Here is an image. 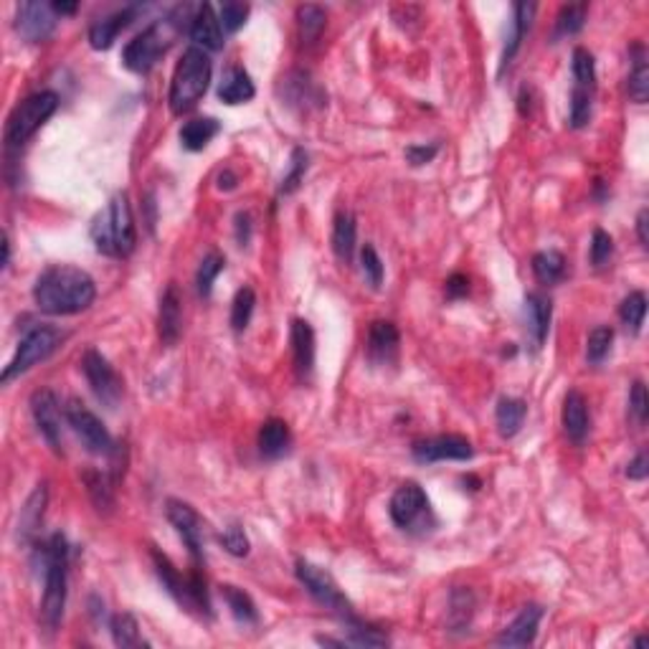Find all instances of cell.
I'll use <instances>...</instances> for the list:
<instances>
[{"instance_id": "16", "label": "cell", "mask_w": 649, "mask_h": 649, "mask_svg": "<svg viewBox=\"0 0 649 649\" xmlns=\"http://www.w3.org/2000/svg\"><path fill=\"white\" fill-rule=\"evenodd\" d=\"M31 413H34L35 429L41 431V437L46 439V444L56 454H61V409L56 393L48 389H38L31 396Z\"/></svg>"}, {"instance_id": "39", "label": "cell", "mask_w": 649, "mask_h": 649, "mask_svg": "<svg viewBox=\"0 0 649 649\" xmlns=\"http://www.w3.org/2000/svg\"><path fill=\"white\" fill-rule=\"evenodd\" d=\"M84 482H86V490L89 495L95 500L96 510H109L115 505V482L117 480H109L106 474L102 472H86L84 474Z\"/></svg>"}, {"instance_id": "59", "label": "cell", "mask_w": 649, "mask_h": 649, "mask_svg": "<svg viewBox=\"0 0 649 649\" xmlns=\"http://www.w3.org/2000/svg\"><path fill=\"white\" fill-rule=\"evenodd\" d=\"M8 261H11V241H8V234L3 237V269L8 267Z\"/></svg>"}, {"instance_id": "5", "label": "cell", "mask_w": 649, "mask_h": 649, "mask_svg": "<svg viewBox=\"0 0 649 649\" xmlns=\"http://www.w3.org/2000/svg\"><path fill=\"white\" fill-rule=\"evenodd\" d=\"M208 84H211V56H208V51H203L198 46L186 48L180 61H177L176 71H173V82H170V92H167L170 112L173 115L190 112L201 102Z\"/></svg>"}, {"instance_id": "55", "label": "cell", "mask_w": 649, "mask_h": 649, "mask_svg": "<svg viewBox=\"0 0 649 649\" xmlns=\"http://www.w3.org/2000/svg\"><path fill=\"white\" fill-rule=\"evenodd\" d=\"M234 221H237V241H238V247H247L248 238H251V216H248L247 211H238Z\"/></svg>"}, {"instance_id": "2", "label": "cell", "mask_w": 649, "mask_h": 649, "mask_svg": "<svg viewBox=\"0 0 649 649\" xmlns=\"http://www.w3.org/2000/svg\"><path fill=\"white\" fill-rule=\"evenodd\" d=\"M190 21H193V15H190L188 3L186 5H176L173 11L153 21L142 34L132 38L130 44L125 46V51H122V64L130 71H135V74H147L167 48L176 44V38L183 34L186 24L190 25Z\"/></svg>"}, {"instance_id": "7", "label": "cell", "mask_w": 649, "mask_h": 649, "mask_svg": "<svg viewBox=\"0 0 649 649\" xmlns=\"http://www.w3.org/2000/svg\"><path fill=\"white\" fill-rule=\"evenodd\" d=\"M64 332L54 325H34L31 330L25 332L18 348H15V355L11 358V363L5 366L0 380L3 383H11L13 378L24 376L25 370H31L34 366H38L41 360H46L51 355L56 353L64 342Z\"/></svg>"}, {"instance_id": "38", "label": "cell", "mask_w": 649, "mask_h": 649, "mask_svg": "<svg viewBox=\"0 0 649 649\" xmlns=\"http://www.w3.org/2000/svg\"><path fill=\"white\" fill-rule=\"evenodd\" d=\"M644 315H647V297H644V292L626 295L622 308H619V318L626 325V330L632 332V335H639L642 325H644Z\"/></svg>"}, {"instance_id": "20", "label": "cell", "mask_w": 649, "mask_h": 649, "mask_svg": "<svg viewBox=\"0 0 649 649\" xmlns=\"http://www.w3.org/2000/svg\"><path fill=\"white\" fill-rule=\"evenodd\" d=\"M157 332H160L163 345H167V348H173L180 340V332H183V297L177 292L176 284H167L166 292L160 297Z\"/></svg>"}, {"instance_id": "49", "label": "cell", "mask_w": 649, "mask_h": 649, "mask_svg": "<svg viewBox=\"0 0 649 649\" xmlns=\"http://www.w3.org/2000/svg\"><path fill=\"white\" fill-rule=\"evenodd\" d=\"M591 99L593 95L589 92H581V89H573L571 92V127H586L591 119Z\"/></svg>"}, {"instance_id": "11", "label": "cell", "mask_w": 649, "mask_h": 649, "mask_svg": "<svg viewBox=\"0 0 649 649\" xmlns=\"http://www.w3.org/2000/svg\"><path fill=\"white\" fill-rule=\"evenodd\" d=\"M82 370L96 399L109 409H115L122 399V393H125V383H122L117 370L109 366L105 355L99 350H86L82 358Z\"/></svg>"}, {"instance_id": "32", "label": "cell", "mask_w": 649, "mask_h": 649, "mask_svg": "<svg viewBox=\"0 0 649 649\" xmlns=\"http://www.w3.org/2000/svg\"><path fill=\"white\" fill-rule=\"evenodd\" d=\"M532 274L538 277L541 284H558L563 277H566V257L555 248H548V251H538L532 257Z\"/></svg>"}, {"instance_id": "18", "label": "cell", "mask_w": 649, "mask_h": 649, "mask_svg": "<svg viewBox=\"0 0 649 649\" xmlns=\"http://www.w3.org/2000/svg\"><path fill=\"white\" fill-rule=\"evenodd\" d=\"M543 619V606H525L512 622H510L502 634L497 637V647H531L538 637V626Z\"/></svg>"}, {"instance_id": "51", "label": "cell", "mask_w": 649, "mask_h": 649, "mask_svg": "<svg viewBox=\"0 0 649 649\" xmlns=\"http://www.w3.org/2000/svg\"><path fill=\"white\" fill-rule=\"evenodd\" d=\"M221 545H224L226 551L231 555H237V558H244V555L248 553V538L247 532H244V528L238 525V522H234V525H228L224 532H221Z\"/></svg>"}, {"instance_id": "36", "label": "cell", "mask_w": 649, "mask_h": 649, "mask_svg": "<svg viewBox=\"0 0 649 649\" xmlns=\"http://www.w3.org/2000/svg\"><path fill=\"white\" fill-rule=\"evenodd\" d=\"M325 24H328V13L325 8L319 5H299L297 8V25H299V35L305 44H315L319 38V34L325 31Z\"/></svg>"}, {"instance_id": "3", "label": "cell", "mask_w": 649, "mask_h": 649, "mask_svg": "<svg viewBox=\"0 0 649 649\" xmlns=\"http://www.w3.org/2000/svg\"><path fill=\"white\" fill-rule=\"evenodd\" d=\"M44 568V599H41V622L48 632H56L66 609V586H69V543L61 532H54L38 551Z\"/></svg>"}, {"instance_id": "9", "label": "cell", "mask_w": 649, "mask_h": 649, "mask_svg": "<svg viewBox=\"0 0 649 649\" xmlns=\"http://www.w3.org/2000/svg\"><path fill=\"white\" fill-rule=\"evenodd\" d=\"M297 581L308 589V593L319 602L322 606L332 609L335 614H340L345 622H353V603L348 602V596L342 593L338 581L332 579L330 573L325 568L315 566V563H308V561H297Z\"/></svg>"}, {"instance_id": "28", "label": "cell", "mask_w": 649, "mask_h": 649, "mask_svg": "<svg viewBox=\"0 0 649 649\" xmlns=\"http://www.w3.org/2000/svg\"><path fill=\"white\" fill-rule=\"evenodd\" d=\"M254 95H257L254 82H251L248 71H244L241 66H231L218 84V99L226 105H244L248 99H254Z\"/></svg>"}, {"instance_id": "53", "label": "cell", "mask_w": 649, "mask_h": 649, "mask_svg": "<svg viewBox=\"0 0 649 649\" xmlns=\"http://www.w3.org/2000/svg\"><path fill=\"white\" fill-rule=\"evenodd\" d=\"M647 474H649L647 451H639L637 457L626 464V477H629V480H637V482H642V480H647Z\"/></svg>"}, {"instance_id": "34", "label": "cell", "mask_w": 649, "mask_h": 649, "mask_svg": "<svg viewBox=\"0 0 649 649\" xmlns=\"http://www.w3.org/2000/svg\"><path fill=\"white\" fill-rule=\"evenodd\" d=\"M626 92L629 96L637 102V105H644L649 96V66H647V54L644 48L634 46V66L629 71V79H626Z\"/></svg>"}, {"instance_id": "44", "label": "cell", "mask_w": 649, "mask_h": 649, "mask_svg": "<svg viewBox=\"0 0 649 649\" xmlns=\"http://www.w3.org/2000/svg\"><path fill=\"white\" fill-rule=\"evenodd\" d=\"M308 167H309V155L305 153L302 147H295V150H292V155H289V170H287V176L282 177L279 193H282V196L295 193V190L302 186Z\"/></svg>"}, {"instance_id": "4", "label": "cell", "mask_w": 649, "mask_h": 649, "mask_svg": "<svg viewBox=\"0 0 649 649\" xmlns=\"http://www.w3.org/2000/svg\"><path fill=\"white\" fill-rule=\"evenodd\" d=\"M92 241L99 254L109 259H125L135 251L137 234H135V218H132L127 193H115L102 211L92 221Z\"/></svg>"}, {"instance_id": "41", "label": "cell", "mask_w": 649, "mask_h": 649, "mask_svg": "<svg viewBox=\"0 0 649 649\" xmlns=\"http://www.w3.org/2000/svg\"><path fill=\"white\" fill-rule=\"evenodd\" d=\"M474 612V596L470 589H454L451 591V609H449V624L454 629H464L472 622Z\"/></svg>"}, {"instance_id": "10", "label": "cell", "mask_w": 649, "mask_h": 649, "mask_svg": "<svg viewBox=\"0 0 649 649\" xmlns=\"http://www.w3.org/2000/svg\"><path fill=\"white\" fill-rule=\"evenodd\" d=\"M64 416L69 426L76 431V437L82 439V444L92 454H99V457H115L117 454V444L112 434L106 431V426L99 421V416L95 411H89L82 401L71 399L66 406H64Z\"/></svg>"}, {"instance_id": "23", "label": "cell", "mask_w": 649, "mask_h": 649, "mask_svg": "<svg viewBox=\"0 0 649 649\" xmlns=\"http://www.w3.org/2000/svg\"><path fill=\"white\" fill-rule=\"evenodd\" d=\"M135 13H137V5H127V8H122V11L95 21L92 28H89V44H92V48L106 51V48L117 41V35L135 21Z\"/></svg>"}, {"instance_id": "1", "label": "cell", "mask_w": 649, "mask_h": 649, "mask_svg": "<svg viewBox=\"0 0 649 649\" xmlns=\"http://www.w3.org/2000/svg\"><path fill=\"white\" fill-rule=\"evenodd\" d=\"M95 297V279L84 269L71 267V264L48 267L34 284L35 308L46 312V315H54V318L84 312L86 308H92Z\"/></svg>"}, {"instance_id": "50", "label": "cell", "mask_w": 649, "mask_h": 649, "mask_svg": "<svg viewBox=\"0 0 649 649\" xmlns=\"http://www.w3.org/2000/svg\"><path fill=\"white\" fill-rule=\"evenodd\" d=\"M629 413L634 416L637 424H644L649 416V393L647 386L642 380H634L632 383V390H629Z\"/></svg>"}, {"instance_id": "52", "label": "cell", "mask_w": 649, "mask_h": 649, "mask_svg": "<svg viewBox=\"0 0 649 649\" xmlns=\"http://www.w3.org/2000/svg\"><path fill=\"white\" fill-rule=\"evenodd\" d=\"M439 153V145H409L406 147V160L411 163V166H426V163H431L434 157H437Z\"/></svg>"}, {"instance_id": "57", "label": "cell", "mask_w": 649, "mask_h": 649, "mask_svg": "<svg viewBox=\"0 0 649 649\" xmlns=\"http://www.w3.org/2000/svg\"><path fill=\"white\" fill-rule=\"evenodd\" d=\"M237 183H238V177L231 173V170H224L221 176H218V188L221 190H231V188H237Z\"/></svg>"}, {"instance_id": "31", "label": "cell", "mask_w": 649, "mask_h": 649, "mask_svg": "<svg viewBox=\"0 0 649 649\" xmlns=\"http://www.w3.org/2000/svg\"><path fill=\"white\" fill-rule=\"evenodd\" d=\"M525 413H528V403L522 401V399H510V396L500 399V401H497V411H495L497 431H500V437H505V439L515 437L520 429H522Z\"/></svg>"}, {"instance_id": "48", "label": "cell", "mask_w": 649, "mask_h": 649, "mask_svg": "<svg viewBox=\"0 0 649 649\" xmlns=\"http://www.w3.org/2000/svg\"><path fill=\"white\" fill-rule=\"evenodd\" d=\"M360 267H363V274H366V282L373 289H378L383 284V261H380L378 251L370 244H366L363 251H360Z\"/></svg>"}, {"instance_id": "35", "label": "cell", "mask_w": 649, "mask_h": 649, "mask_svg": "<svg viewBox=\"0 0 649 649\" xmlns=\"http://www.w3.org/2000/svg\"><path fill=\"white\" fill-rule=\"evenodd\" d=\"M571 69H573V82H576L573 89L593 95V89H596V61H593V54H591L589 48H573Z\"/></svg>"}, {"instance_id": "25", "label": "cell", "mask_w": 649, "mask_h": 649, "mask_svg": "<svg viewBox=\"0 0 649 649\" xmlns=\"http://www.w3.org/2000/svg\"><path fill=\"white\" fill-rule=\"evenodd\" d=\"M563 431L571 441L583 444L589 437V403L579 390H568L563 401Z\"/></svg>"}, {"instance_id": "37", "label": "cell", "mask_w": 649, "mask_h": 649, "mask_svg": "<svg viewBox=\"0 0 649 649\" xmlns=\"http://www.w3.org/2000/svg\"><path fill=\"white\" fill-rule=\"evenodd\" d=\"M109 629H112V639H115V644L117 647H147V642L140 637V624H137V619L132 614H117L112 616V622H109Z\"/></svg>"}, {"instance_id": "21", "label": "cell", "mask_w": 649, "mask_h": 649, "mask_svg": "<svg viewBox=\"0 0 649 649\" xmlns=\"http://www.w3.org/2000/svg\"><path fill=\"white\" fill-rule=\"evenodd\" d=\"M289 342H292L297 376L299 380H309L312 370H315V330L309 328L308 319H292Z\"/></svg>"}, {"instance_id": "56", "label": "cell", "mask_w": 649, "mask_h": 649, "mask_svg": "<svg viewBox=\"0 0 649 649\" xmlns=\"http://www.w3.org/2000/svg\"><path fill=\"white\" fill-rule=\"evenodd\" d=\"M637 234H639V244L647 248L649 247V211L642 208L637 216Z\"/></svg>"}, {"instance_id": "33", "label": "cell", "mask_w": 649, "mask_h": 649, "mask_svg": "<svg viewBox=\"0 0 649 649\" xmlns=\"http://www.w3.org/2000/svg\"><path fill=\"white\" fill-rule=\"evenodd\" d=\"M221 596H224L226 606L231 609V614H234L237 622H241V624H257L259 622L257 603H254V599L248 596L247 591L226 583V586H221Z\"/></svg>"}, {"instance_id": "43", "label": "cell", "mask_w": 649, "mask_h": 649, "mask_svg": "<svg viewBox=\"0 0 649 649\" xmlns=\"http://www.w3.org/2000/svg\"><path fill=\"white\" fill-rule=\"evenodd\" d=\"M254 308H257V295L251 287H241L231 302V328L237 332L247 330L248 319L254 315Z\"/></svg>"}, {"instance_id": "6", "label": "cell", "mask_w": 649, "mask_h": 649, "mask_svg": "<svg viewBox=\"0 0 649 649\" xmlns=\"http://www.w3.org/2000/svg\"><path fill=\"white\" fill-rule=\"evenodd\" d=\"M150 555H153L155 573H157V579L163 583V589H166L186 612L211 619V602H208L206 581H203L198 566H193L188 576H183V573L173 566V561H170L166 553H160V551H155L153 548Z\"/></svg>"}, {"instance_id": "58", "label": "cell", "mask_w": 649, "mask_h": 649, "mask_svg": "<svg viewBox=\"0 0 649 649\" xmlns=\"http://www.w3.org/2000/svg\"><path fill=\"white\" fill-rule=\"evenodd\" d=\"M51 5H54L56 15H71V13H76V8H79L76 3H59V0H56V3H51Z\"/></svg>"}, {"instance_id": "22", "label": "cell", "mask_w": 649, "mask_h": 649, "mask_svg": "<svg viewBox=\"0 0 649 649\" xmlns=\"http://www.w3.org/2000/svg\"><path fill=\"white\" fill-rule=\"evenodd\" d=\"M538 11L535 3H515L512 5V21H510V34L502 48V61H500V74H505L510 69L512 59L518 56L520 46H522V38L528 35L532 24V15Z\"/></svg>"}, {"instance_id": "15", "label": "cell", "mask_w": 649, "mask_h": 649, "mask_svg": "<svg viewBox=\"0 0 649 649\" xmlns=\"http://www.w3.org/2000/svg\"><path fill=\"white\" fill-rule=\"evenodd\" d=\"M166 515L170 520V525L176 528V532L183 538V543L188 548L190 558H193V566H201L203 563V525L198 512L190 508L188 502H180V500H167L166 502Z\"/></svg>"}, {"instance_id": "40", "label": "cell", "mask_w": 649, "mask_h": 649, "mask_svg": "<svg viewBox=\"0 0 649 649\" xmlns=\"http://www.w3.org/2000/svg\"><path fill=\"white\" fill-rule=\"evenodd\" d=\"M586 13H589V5H586V3L563 5L561 13L555 15V35L579 34L583 24H586Z\"/></svg>"}, {"instance_id": "54", "label": "cell", "mask_w": 649, "mask_h": 649, "mask_svg": "<svg viewBox=\"0 0 649 649\" xmlns=\"http://www.w3.org/2000/svg\"><path fill=\"white\" fill-rule=\"evenodd\" d=\"M470 295V279L464 274H451L447 279V297L449 299H460Z\"/></svg>"}, {"instance_id": "29", "label": "cell", "mask_w": 649, "mask_h": 649, "mask_svg": "<svg viewBox=\"0 0 649 649\" xmlns=\"http://www.w3.org/2000/svg\"><path fill=\"white\" fill-rule=\"evenodd\" d=\"M292 444L289 426L282 419H269L259 429V451L267 460H279Z\"/></svg>"}, {"instance_id": "12", "label": "cell", "mask_w": 649, "mask_h": 649, "mask_svg": "<svg viewBox=\"0 0 649 649\" xmlns=\"http://www.w3.org/2000/svg\"><path fill=\"white\" fill-rule=\"evenodd\" d=\"M59 24V15L51 3H21L15 11V31L28 44L48 41Z\"/></svg>"}, {"instance_id": "24", "label": "cell", "mask_w": 649, "mask_h": 649, "mask_svg": "<svg viewBox=\"0 0 649 649\" xmlns=\"http://www.w3.org/2000/svg\"><path fill=\"white\" fill-rule=\"evenodd\" d=\"M525 318H528V332H531L535 348H541L551 330L553 319V302L543 292H531L525 295Z\"/></svg>"}, {"instance_id": "8", "label": "cell", "mask_w": 649, "mask_h": 649, "mask_svg": "<svg viewBox=\"0 0 649 649\" xmlns=\"http://www.w3.org/2000/svg\"><path fill=\"white\" fill-rule=\"evenodd\" d=\"M56 109H59V96L54 92H35V95L25 96L5 122V145L21 147L25 140H31L35 132L44 127V122Z\"/></svg>"}, {"instance_id": "13", "label": "cell", "mask_w": 649, "mask_h": 649, "mask_svg": "<svg viewBox=\"0 0 649 649\" xmlns=\"http://www.w3.org/2000/svg\"><path fill=\"white\" fill-rule=\"evenodd\" d=\"M390 520L403 528L411 531L416 525H421L424 518L429 515V497L416 482H403L389 502Z\"/></svg>"}, {"instance_id": "45", "label": "cell", "mask_w": 649, "mask_h": 649, "mask_svg": "<svg viewBox=\"0 0 649 649\" xmlns=\"http://www.w3.org/2000/svg\"><path fill=\"white\" fill-rule=\"evenodd\" d=\"M224 267H226V259L221 257V254H216V251H211L208 257H203L201 267H198V274H196V289H198V295L211 297L213 282H216L218 274L224 272Z\"/></svg>"}, {"instance_id": "27", "label": "cell", "mask_w": 649, "mask_h": 649, "mask_svg": "<svg viewBox=\"0 0 649 649\" xmlns=\"http://www.w3.org/2000/svg\"><path fill=\"white\" fill-rule=\"evenodd\" d=\"M358 244V221L350 211H340L332 224V251L342 264H353Z\"/></svg>"}, {"instance_id": "14", "label": "cell", "mask_w": 649, "mask_h": 649, "mask_svg": "<svg viewBox=\"0 0 649 649\" xmlns=\"http://www.w3.org/2000/svg\"><path fill=\"white\" fill-rule=\"evenodd\" d=\"M413 460L419 461H467L474 457L472 441L460 437V434H439V437L419 439L411 447Z\"/></svg>"}, {"instance_id": "42", "label": "cell", "mask_w": 649, "mask_h": 649, "mask_svg": "<svg viewBox=\"0 0 649 649\" xmlns=\"http://www.w3.org/2000/svg\"><path fill=\"white\" fill-rule=\"evenodd\" d=\"M612 342H614V330L609 325H599L589 332V340H586V360L591 366H599L603 363V358L612 350Z\"/></svg>"}, {"instance_id": "26", "label": "cell", "mask_w": 649, "mask_h": 649, "mask_svg": "<svg viewBox=\"0 0 649 649\" xmlns=\"http://www.w3.org/2000/svg\"><path fill=\"white\" fill-rule=\"evenodd\" d=\"M46 502H48L46 484H38L34 492L28 495L24 508H21V518H18V541H21V543H28L35 532H38L41 522H44Z\"/></svg>"}, {"instance_id": "47", "label": "cell", "mask_w": 649, "mask_h": 649, "mask_svg": "<svg viewBox=\"0 0 649 649\" xmlns=\"http://www.w3.org/2000/svg\"><path fill=\"white\" fill-rule=\"evenodd\" d=\"M248 18V5L247 3H237V0H228L221 5L218 11V21L224 25V34H237L241 25L247 24Z\"/></svg>"}, {"instance_id": "30", "label": "cell", "mask_w": 649, "mask_h": 649, "mask_svg": "<svg viewBox=\"0 0 649 649\" xmlns=\"http://www.w3.org/2000/svg\"><path fill=\"white\" fill-rule=\"evenodd\" d=\"M218 132H221V122H218V119L196 117L180 127V142H183L186 150L198 153V150H203V147H206Z\"/></svg>"}, {"instance_id": "17", "label": "cell", "mask_w": 649, "mask_h": 649, "mask_svg": "<svg viewBox=\"0 0 649 649\" xmlns=\"http://www.w3.org/2000/svg\"><path fill=\"white\" fill-rule=\"evenodd\" d=\"M399 342H401L399 328H396L393 322H389V319H376V322L370 325V330H368V360L376 363V366H389V363L396 360Z\"/></svg>"}, {"instance_id": "46", "label": "cell", "mask_w": 649, "mask_h": 649, "mask_svg": "<svg viewBox=\"0 0 649 649\" xmlns=\"http://www.w3.org/2000/svg\"><path fill=\"white\" fill-rule=\"evenodd\" d=\"M589 257L591 264H593L596 269H603V267L612 261V257H614V238L609 237L603 228H596V231H593Z\"/></svg>"}, {"instance_id": "19", "label": "cell", "mask_w": 649, "mask_h": 649, "mask_svg": "<svg viewBox=\"0 0 649 649\" xmlns=\"http://www.w3.org/2000/svg\"><path fill=\"white\" fill-rule=\"evenodd\" d=\"M190 41L203 51H218L224 48V25L213 11L211 3H203L193 13V21L188 25Z\"/></svg>"}]
</instances>
